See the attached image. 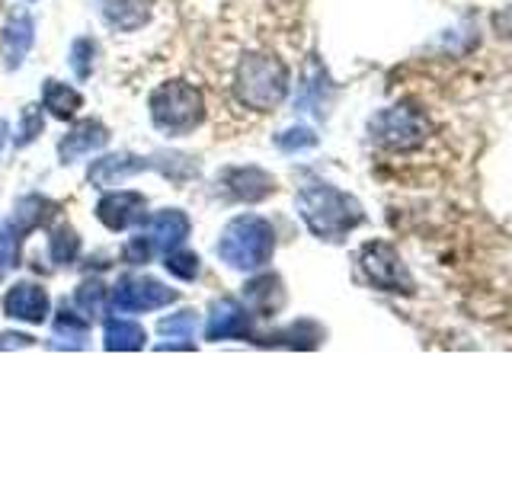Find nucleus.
<instances>
[{
	"label": "nucleus",
	"mask_w": 512,
	"mask_h": 480,
	"mask_svg": "<svg viewBox=\"0 0 512 480\" xmlns=\"http://www.w3.org/2000/svg\"><path fill=\"white\" fill-rule=\"evenodd\" d=\"M234 93L247 109H256V112L276 109L288 93L285 61L276 55H266V52L244 55L234 71Z\"/></svg>",
	"instance_id": "f03ea898"
},
{
	"label": "nucleus",
	"mask_w": 512,
	"mask_h": 480,
	"mask_svg": "<svg viewBox=\"0 0 512 480\" xmlns=\"http://www.w3.org/2000/svg\"><path fill=\"white\" fill-rule=\"evenodd\" d=\"M52 215V202L42 199V196H26L16 202L13 208V218H10V228L16 234H23V231H32V228H39V224Z\"/></svg>",
	"instance_id": "6ab92c4d"
},
{
	"label": "nucleus",
	"mask_w": 512,
	"mask_h": 480,
	"mask_svg": "<svg viewBox=\"0 0 512 480\" xmlns=\"http://www.w3.org/2000/svg\"><path fill=\"white\" fill-rule=\"evenodd\" d=\"M276 250V231L260 215H240L221 231L218 256L234 269H263Z\"/></svg>",
	"instance_id": "7ed1b4c3"
},
{
	"label": "nucleus",
	"mask_w": 512,
	"mask_h": 480,
	"mask_svg": "<svg viewBox=\"0 0 512 480\" xmlns=\"http://www.w3.org/2000/svg\"><path fill=\"white\" fill-rule=\"evenodd\" d=\"M176 301V292L164 282L151 276H125L112 288V304L122 314H141V311H157Z\"/></svg>",
	"instance_id": "0eeeda50"
},
{
	"label": "nucleus",
	"mask_w": 512,
	"mask_h": 480,
	"mask_svg": "<svg viewBox=\"0 0 512 480\" xmlns=\"http://www.w3.org/2000/svg\"><path fill=\"white\" fill-rule=\"evenodd\" d=\"M276 144L285 154H295V151H304V148H314L317 135L311 132V128H288V132H282L276 138Z\"/></svg>",
	"instance_id": "a878e982"
},
{
	"label": "nucleus",
	"mask_w": 512,
	"mask_h": 480,
	"mask_svg": "<svg viewBox=\"0 0 512 480\" xmlns=\"http://www.w3.org/2000/svg\"><path fill=\"white\" fill-rule=\"evenodd\" d=\"M93 55H96L93 39H77L74 42V48H71V68H74V74L80 80L90 77V71H93Z\"/></svg>",
	"instance_id": "393cba45"
},
{
	"label": "nucleus",
	"mask_w": 512,
	"mask_h": 480,
	"mask_svg": "<svg viewBox=\"0 0 512 480\" xmlns=\"http://www.w3.org/2000/svg\"><path fill=\"white\" fill-rule=\"evenodd\" d=\"M32 39H36V23H32L29 13H20L13 16L4 29V61L7 68H20L23 58L29 55L32 48Z\"/></svg>",
	"instance_id": "dca6fc26"
},
{
	"label": "nucleus",
	"mask_w": 512,
	"mask_h": 480,
	"mask_svg": "<svg viewBox=\"0 0 512 480\" xmlns=\"http://www.w3.org/2000/svg\"><path fill=\"white\" fill-rule=\"evenodd\" d=\"M7 132H10V125L0 119V154H4V144H7Z\"/></svg>",
	"instance_id": "2f4dec72"
},
{
	"label": "nucleus",
	"mask_w": 512,
	"mask_h": 480,
	"mask_svg": "<svg viewBox=\"0 0 512 480\" xmlns=\"http://www.w3.org/2000/svg\"><path fill=\"white\" fill-rule=\"evenodd\" d=\"M247 304L250 308L260 314V317H269V314H276L282 304H285V288H282V279L279 276H260V279H253L247 285V292H244Z\"/></svg>",
	"instance_id": "f3484780"
},
{
	"label": "nucleus",
	"mask_w": 512,
	"mask_h": 480,
	"mask_svg": "<svg viewBox=\"0 0 512 480\" xmlns=\"http://www.w3.org/2000/svg\"><path fill=\"white\" fill-rule=\"evenodd\" d=\"M80 253V237L71 231V228H58L48 240V256L58 263V266H68L74 263V256Z\"/></svg>",
	"instance_id": "412c9836"
},
{
	"label": "nucleus",
	"mask_w": 512,
	"mask_h": 480,
	"mask_svg": "<svg viewBox=\"0 0 512 480\" xmlns=\"http://www.w3.org/2000/svg\"><path fill=\"white\" fill-rule=\"evenodd\" d=\"M42 109L39 106H26L23 109V125H20V138H16V144H29V141H36V135H42Z\"/></svg>",
	"instance_id": "bb28decb"
},
{
	"label": "nucleus",
	"mask_w": 512,
	"mask_h": 480,
	"mask_svg": "<svg viewBox=\"0 0 512 480\" xmlns=\"http://www.w3.org/2000/svg\"><path fill=\"white\" fill-rule=\"evenodd\" d=\"M32 340L29 336H23V333H4L0 336V349H10V346H29Z\"/></svg>",
	"instance_id": "c756f323"
},
{
	"label": "nucleus",
	"mask_w": 512,
	"mask_h": 480,
	"mask_svg": "<svg viewBox=\"0 0 512 480\" xmlns=\"http://www.w3.org/2000/svg\"><path fill=\"white\" fill-rule=\"evenodd\" d=\"M359 266L368 285L381 288V292H397V295H410L413 292V279L400 260V253L391 244H365L359 253Z\"/></svg>",
	"instance_id": "423d86ee"
},
{
	"label": "nucleus",
	"mask_w": 512,
	"mask_h": 480,
	"mask_svg": "<svg viewBox=\"0 0 512 480\" xmlns=\"http://www.w3.org/2000/svg\"><path fill=\"white\" fill-rule=\"evenodd\" d=\"M144 237H148V244L157 250H173V247H180L183 240L189 237V218L183 212H176V208H167V212H160L154 215L148 224H144Z\"/></svg>",
	"instance_id": "9b49d317"
},
{
	"label": "nucleus",
	"mask_w": 512,
	"mask_h": 480,
	"mask_svg": "<svg viewBox=\"0 0 512 480\" xmlns=\"http://www.w3.org/2000/svg\"><path fill=\"white\" fill-rule=\"evenodd\" d=\"M164 266L170 269V276L186 279V282L199 276V256H196V253H189V250L167 253V263H164Z\"/></svg>",
	"instance_id": "b1692460"
},
{
	"label": "nucleus",
	"mask_w": 512,
	"mask_h": 480,
	"mask_svg": "<svg viewBox=\"0 0 512 480\" xmlns=\"http://www.w3.org/2000/svg\"><path fill=\"white\" fill-rule=\"evenodd\" d=\"M368 132H372V141L384 151H413L429 138L432 125L416 106L400 103L391 109H381L372 125H368Z\"/></svg>",
	"instance_id": "39448f33"
},
{
	"label": "nucleus",
	"mask_w": 512,
	"mask_h": 480,
	"mask_svg": "<svg viewBox=\"0 0 512 480\" xmlns=\"http://www.w3.org/2000/svg\"><path fill=\"white\" fill-rule=\"evenodd\" d=\"M160 333L170 336V340H189L196 333V311H180L167 320H160Z\"/></svg>",
	"instance_id": "5701e85b"
},
{
	"label": "nucleus",
	"mask_w": 512,
	"mask_h": 480,
	"mask_svg": "<svg viewBox=\"0 0 512 480\" xmlns=\"http://www.w3.org/2000/svg\"><path fill=\"white\" fill-rule=\"evenodd\" d=\"M103 20L119 32H135L151 20V0H100Z\"/></svg>",
	"instance_id": "2eb2a0df"
},
{
	"label": "nucleus",
	"mask_w": 512,
	"mask_h": 480,
	"mask_svg": "<svg viewBox=\"0 0 512 480\" xmlns=\"http://www.w3.org/2000/svg\"><path fill=\"white\" fill-rule=\"evenodd\" d=\"M80 93L68 84H61V80H45V87H42V106L52 112V116L58 119H71L74 112L80 109Z\"/></svg>",
	"instance_id": "a211bd4d"
},
{
	"label": "nucleus",
	"mask_w": 512,
	"mask_h": 480,
	"mask_svg": "<svg viewBox=\"0 0 512 480\" xmlns=\"http://www.w3.org/2000/svg\"><path fill=\"white\" fill-rule=\"evenodd\" d=\"M55 330L74 336V340H84V336H87V320H80L74 311L64 308V311L58 314V320H55Z\"/></svg>",
	"instance_id": "c85d7f7f"
},
{
	"label": "nucleus",
	"mask_w": 512,
	"mask_h": 480,
	"mask_svg": "<svg viewBox=\"0 0 512 480\" xmlns=\"http://www.w3.org/2000/svg\"><path fill=\"white\" fill-rule=\"evenodd\" d=\"M106 141H109L106 125H103V122H96V119H87V122H77V125L71 128V132L61 138L58 154H61L64 164H71V160H77V157L100 151Z\"/></svg>",
	"instance_id": "f8f14e48"
},
{
	"label": "nucleus",
	"mask_w": 512,
	"mask_h": 480,
	"mask_svg": "<svg viewBox=\"0 0 512 480\" xmlns=\"http://www.w3.org/2000/svg\"><path fill=\"white\" fill-rule=\"evenodd\" d=\"M151 119L160 132L167 135H189L205 119V100L202 93L186 84V80H170V84H160L151 93Z\"/></svg>",
	"instance_id": "20e7f679"
},
{
	"label": "nucleus",
	"mask_w": 512,
	"mask_h": 480,
	"mask_svg": "<svg viewBox=\"0 0 512 480\" xmlns=\"http://www.w3.org/2000/svg\"><path fill=\"white\" fill-rule=\"evenodd\" d=\"M496 26H500V32H506V36H512V7L496 16Z\"/></svg>",
	"instance_id": "7c9ffc66"
},
{
	"label": "nucleus",
	"mask_w": 512,
	"mask_h": 480,
	"mask_svg": "<svg viewBox=\"0 0 512 480\" xmlns=\"http://www.w3.org/2000/svg\"><path fill=\"white\" fill-rule=\"evenodd\" d=\"M4 311L7 317L26 320V324H42L48 317V292L42 285H32V282L13 285L4 298Z\"/></svg>",
	"instance_id": "9d476101"
},
{
	"label": "nucleus",
	"mask_w": 512,
	"mask_h": 480,
	"mask_svg": "<svg viewBox=\"0 0 512 480\" xmlns=\"http://www.w3.org/2000/svg\"><path fill=\"white\" fill-rule=\"evenodd\" d=\"M144 208H148V202H144L141 192L122 189V192H109V196H103L100 205H96V215H100V221L109 231H125L128 224L144 215Z\"/></svg>",
	"instance_id": "1a4fd4ad"
},
{
	"label": "nucleus",
	"mask_w": 512,
	"mask_h": 480,
	"mask_svg": "<svg viewBox=\"0 0 512 480\" xmlns=\"http://www.w3.org/2000/svg\"><path fill=\"white\" fill-rule=\"evenodd\" d=\"M298 215L308 224V231L320 240H343L365 218L356 199L327 183L304 186L298 192Z\"/></svg>",
	"instance_id": "f257e3e1"
},
{
	"label": "nucleus",
	"mask_w": 512,
	"mask_h": 480,
	"mask_svg": "<svg viewBox=\"0 0 512 480\" xmlns=\"http://www.w3.org/2000/svg\"><path fill=\"white\" fill-rule=\"evenodd\" d=\"M77 308L84 311L87 317H100L106 311V288L103 282H84L77 288Z\"/></svg>",
	"instance_id": "4be33fe9"
},
{
	"label": "nucleus",
	"mask_w": 512,
	"mask_h": 480,
	"mask_svg": "<svg viewBox=\"0 0 512 480\" xmlns=\"http://www.w3.org/2000/svg\"><path fill=\"white\" fill-rule=\"evenodd\" d=\"M151 164L144 157H135V154H112V157H103V160H93L90 167V183L96 186H116L128 176H135L141 170H148Z\"/></svg>",
	"instance_id": "4468645a"
},
{
	"label": "nucleus",
	"mask_w": 512,
	"mask_h": 480,
	"mask_svg": "<svg viewBox=\"0 0 512 480\" xmlns=\"http://www.w3.org/2000/svg\"><path fill=\"white\" fill-rule=\"evenodd\" d=\"M16 244H20V234L13 228H4L0 231V276L16 263Z\"/></svg>",
	"instance_id": "cd10ccee"
},
{
	"label": "nucleus",
	"mask_w": 512,
	"mask_h": 480,
	"mask_svg": "<svg viewBox=\"0 0 512 480\" xmlns=\"http://www.w3.org/2000/svg\"><path fill=\"white\" fill-rule=\"evenodd\" d=\"M224 183H228L231 196L240 202H263L272 189H276V180L260 170V167H237L224 173Z\"/></svg>",
	"instance_id": "ddd939ff"
},
{
	"label": "nucleus",
	"mask_w": 512,
	"mask_h": 480,
	"mask_svg": "<svg viewBox=\"0 0 512 480\" xmlns=\"http://www.w3.org/2000/svg\"><path fill=\"white\" fill-rule=\"evenodd\" d=\"M144 327L132 320H109L106 324V349H141L144 346Z\"/></svg>",
	"instance_id": "aec40b11"
},
{
	"label": "nucleus",
	"mask_w": 512,
	"mask_h": 480,
	"mask_svg": "<svg viewBox=\"0 0 512 480\" xmlns=\"http://www.w3.org/2000/svg\"><path fill=\"white\" fill-rule=\"evenodd\" d=\"M205 336L212 343H218V340H247V336H250V314H247V308H240L234 298L215 301L212 314H208Z\"/></svg>",
	"instance_id": "6e6552de"
}]
</instances>
